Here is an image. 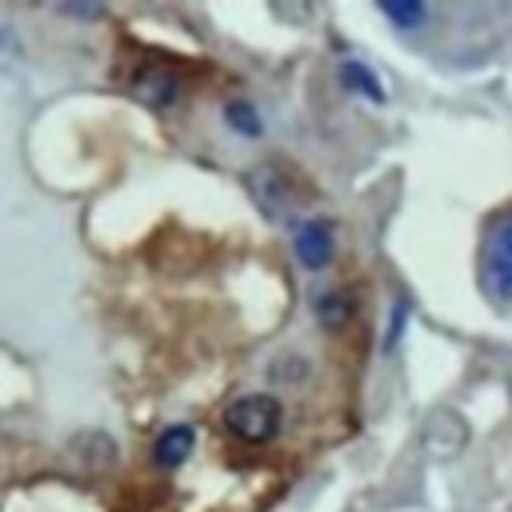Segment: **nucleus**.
<instances>
[{
    "instance_id": "obj_1",
    "label": "nucleus",
    "mask_w": 512,
    "mask_h": 512,
    "mask_svg": "<svg viewBox=\"0 0 512 512\" xmlns=\"http://www.w3.org/2000/svg\"><path fill=\"white\" fill-rule=\"evenodd\" d=\"M280 416L284 412L268 392H252L224 408V428L244 444H268L280 432Z\"/></svg>"
},
{
    "instance_id": "obj_2",
    "label": "nucleus",
    "mask_w": 512,
    "mask_h": 512,
    "mask_svg": "<svg viewBox=\"0 0 512 512\" xmlns=\"http://www.w3.org/2000/svg\"><path fill=\"white\" fill-rule=\"evenodd\" d=\"M296 256H300V264H308V268H324L328 260H332V228L324 224V220H304V224H296Z\"/></svg>"
},
{
    "instance_id": "obj_3",
    "label": "nucleus",
    "mask_w": 512,
    "mask_h": 512,
    "mask_svg": "<svg viewBox=\"0 0 512 512\" xmlns=\"http://www.w3.org/2000/svg\"><path fill=\"white\" fill-rule=\"evenodd\" d=\"M484 280L492 284L496 296L508 292V232H504V224L488 236V248H484Z\"/></svg>"
},
{
    "instance_id": "obj_4",
    "label": "nucleus",
    "mask_w": 512,
    "mask_h": 512,
    "mask_svg": "<svg viewBox=\"0 0 512 512\" xmlns=\"http://www.w3.org/2000/svg\"><path fill=\"white\" fill-rule=\"evenodd\" d=\"M192 444H196V432L184 428V424L160 432V440H156V464L160 468H180L192 456Z\"/></svg>"
},
{
    "instance_id": "obj_5",
    "label": "nucleus",
    "mask_w": 512,
    "mask_h": 512,
    "mask_svg": "<svg viewBox=\"0 0 512 512\" xmlns=\"http://www.w3.org/2000/svg\"><path fill=\"white\" fill-rule=\"evenodd\" d=\"M380 12H384L388 20H396L400 28H416V24L424 20V4H416V0H412V4H384Z\"/></svg>"
},
{
    "instance_id": "obj_6",
    "label": "nucleus",
    "mask_w": 512,
    "mask_h": 512,
    "mask_svg": "<svg viewBox=\"0 0 512 512\" xmlns=\"http://www.w3.org/2000/svg\"><path fill=\"white\" fill-rule=\"evenodd\" d=\"M224 116H228V120L236 124V132H244V136H256V132H260V116H256L248 104H240V100H236V104H228V108H224Z\"/></svg>"
},
{
    "instance_id": "obj_7",
    "label": "nucleus",
    "mask_w": 512,
    "mask_h": 512,
    "mask_svg": "<svg viewBox=\"0 0 512 512\" xmlns=\"http://www.w3.org/2000/svg\"><path fill=\"white\" fill-rule=\"evenodd\" d=\"M344 76H348V84H356V88H364V92H368L372 100H384V96H380V88H376V80H372V76L364 72V64H356V60H348V64H344Z\"/></svg>"
}]
</instances>
